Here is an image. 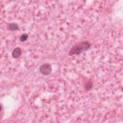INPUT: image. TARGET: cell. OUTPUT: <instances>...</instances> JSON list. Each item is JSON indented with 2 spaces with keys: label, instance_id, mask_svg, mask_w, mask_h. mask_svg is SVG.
<instances>
[{
  "label": "cell",
  "instance_id": "cell-4",
  "mask_svg": "<svg viewBox=\"0 0 123 123\" xmlns=\"http://www.w3.org/2000/svg\"><path fill=\"white\" fill-rule=\"evenodd\" d=\"M8 27L9 29L11 31H16L19 29V26L18 24L16 23H10L8 25Z\"/></svg>",
  "mask_w": 123,
  "mask_h": 123
},
{
  "label": "cell",
  "instance_id": "cell-6",
  "mask_svg": "<svg viewBox=\"0 0 123 123\" xmlns=\"http://www.w3.org/2000/svg\"><path fill=\"white\" fill-rule=\"evenodd\" d=\"M28 37V35L26 33H24L20 37V40L21 42H24L25 41Z\"/></svg>",
  "mask_w": 123,
  "mask_h": 123
},
{
  "label": "cell",
  "instance_id": "cell-1",
  "mask_svg": "<svg viewBox=\"0 0 123 123\" xmlns=\"http://www.w3.org/2000/svg\"><path fill=\"white\" fill-rule=\"evenodd\" d=\"M91 46V44L87 41H82L72 47L70 49L68 54L71 56L74 55H78L83 51L89 49Z\"/></svg>",
  "mask_w": 123,
  "mask_h": 123
},
{
  "label": "cell",
  "instance_id": "cell-2",
  "mask_svg": "<svg viewBox=\"0 0 123 123\" xmlns=\"http://www.w3.org/2000/svg\"><path fill=\"white\" fill-rule=\"evenodd\" d=\"M39 71L44 75H48L51 73L52 68L50 64L47 63L42 64L39 67Z\"/></svg>",
  "mask_w": 123,
  "mask_h": 123
},
{
  "label": "cell",
  "instance_id": "cell-3",
  "mask_svg": "<svg viewBox=\"0 0 123 123\" xmlns=\"http://www.w3.org/2000/svg\"><path fill=\"white\" fill-rule=\"evenodd\" d=\"M22 50L20 47H16L13 49L12 51V55L13 58L15 59L18 58L22 54Z\"/></svg>",
  "mask_w": 123,
  "mask_h": 123
},
{
  "label": "cell",
  "instance_id": "cell-5",
  "mask_svg": "<svg viewBox=\"0 0 123 123\" xmlns=\"http://www.w3.org/2000/svg\"><path fill=\"white\" fill-rule=\"evenodd\" d=\"M92 82L91 80V79H89L88 81H87V82L86 83V86H85V89H86V90H89L91 89L92 87Z\"/></svg>",
  "mask_w": 123,
  "mask_h": 123
}]
</instances>
